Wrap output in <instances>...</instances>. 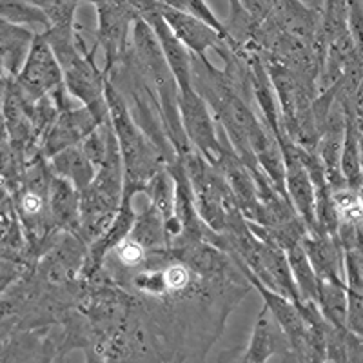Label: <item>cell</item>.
Instances as JSON below:
<instances>
[{
  "label": "cell",
  "mask_w": 363,
  "mask_h": 363,
  "mask_svg": "<svg viewBox=\"0 0 363 363\" xmlns=\"http://www.w3.org/2000/svg\"><path fill=\"white\" fill-rule=\"evenodd\" d=\"M106 100L109 108V120L118 140L122 164H124V196L135 199L138 193H144L155 174L165 169L167 162L157 145L135 124L124 99L109 80L106 87Z\"/></svg>",
  "instance_id": "cell-1"
},
{
  "label": "cell",
  "mask_w": 363,
  "mask_h": 363,
  "mask_svg": "<svg viewBox=\"0 0 363 363\" xmlns=\"http://www.w3.org/2000/svg\"><path fill=\"white\" fill-rule=\"evenodd\" d=\"M194 191V202L200 220L211 231L240 235L247 229V220L236 202L231 187L216 165L193 149L182 158Z\"/></svg>",
  "instance_id": "cell-2"
},
{
  "label": "cell",
  "mask_w": 363,
  "mask_h": 363,
  "mask_svg": "<svg viewBox=\"0 0 363 363\" xmlns=\"http://www.w3.org/2000/svg\"><path fill=\"white\" fill-rule=\"evenodd\" d=\"M51 178L53 171L50 169V162L38 155L26 165L21 187L11 194L13 209L35 262L48 251L58 233L50 215Z\"/></svg>",
  "instance_id": "cell-3"
},
{
  "label": "cell",
  "mask_w": 363,
  "mask_h": 363,
  "mask_svg": "<svg viewBox=\"0 0 363 363\" xmlns=\"http://www.w3.org/2000/svg\"><path fill=\"white\" fill-rule=\"evenodd\" d=\"M124 199V164L113 133L108 157L87 189L80 193V225L77 236L89 247L115 220Z\"/></svg>",
  "instance_id": "cell-4"
},
{
  "label": "cell",
  "mask_w": 363,
  "mask_h": 363,
  "mask_svg": "<svg viewBox=\"0 0 363 363\" xmlns=\"http://www.w3.org/2000/svg\"><path fill=\"white\" fill-rule=\"evenodd\" d=\"M95 8V44L104 50V73L109 74L128 51L133 24L140 11L136 0H100Z\"/></svg>",
  "instance_id": "cell-5"
},
{
  "label": "cell",
  "mask_w": 363,
  "mask_h": 363,
  "mask_svg": "<svg viewBox=\"0 0 363 363\" xmlns=\"http://www.w3.org/2000/svg\"><path fill=\"white\" fill-rule=\"evenodd\" d=\"M87 245L73 233H57L48 251L33 265V274L40 284L69 285L80 280Z\"/></svg>",
  "instance_id": "cell-6"
},
{
  "label": "cell",
  "mask_w": 363,
  "mask_h": 363,
  "mask_svg": "<svg viewBox=\"0 0 363 363\" xmlns=\"http://www.w3.org/2000/svg\"><path fill=\"white\" fill-rule=\"evenodd\" d=\"M13 82L17 84L26 99L33 102L51 95L64 84L62 67L42 33L35 35L24 64Z\"/></svg>",
  "instance_id": "cell-7"
},
{
  "label": "cell",
  "mask_w": 363,
  "mask_h": 363,
  "mask_svg": "<svg viewBox=\"0 0 363 363\" xmlns=\"http://www.w3.org/2000/svg\"><path fill=\"white\" fill-rule=\"evenodd\" d=\"M99 45L93 44L91 50L80 55L73 64L64 67V86L71 99L89 108L100 120L109 118L108 100H106V87H108V74L99 69L95 60Z\"/></svg>",
  "instance_id": "cell-8"
},
{
  "label": "cell",
  "mask_w": 363,
  "mask_h": 363,
  "mask_svg": "<svg viewBox=\"0 0 363 363\" xmlns=\"http://www.w3.org/2000/svg\"><path fill=\"white\" fill-rule=\"evenodd\" d=\"M178 108L182 128L189 144L215 165L222 153V142L215 129V118L207 102L194 91L193 86H187L180 87Z\"/></svg>",
  "instance_id": "cell-9"
},
{
  "label": "cell",
  "mask_w": 363,
  "mask_h": 363,
  "mask_svg": "<svg viewBox=\"0 0 363 363\" xmlns=\"http://www.w3.org/2000/svg\"><path fill=\"white\" fill-rule=\"evenodd\" d=\"M277 140L281 149V158H284V178H285V193L293 202L294 209L303 220L309 231L316 229V213H314V184L311 180V174L307 171L303 158H301L300 145L294 144L289 136L284 131H278Z\"/></svg>",
  "instance_id": "cell-10"
},
{
  "label": "cell",
  "mask_w": 363,
  "mask_h": 363,
  "mask_svg": "<svg viewBox=\"0 0 363 363\" xmlns=\"http://www.w3.org/2000/svg\"><path fill=\"white\" fill-rule=\"evenodd\" d=\"M106 120H100L89 108L77 104L73 108L66 109L58 115L53 128L48 131L42 142V157L50 160L57 153L67 147L80 145L91 133L95 131Z\"/></svg>",
  "instance_id": "cell-11"
},
{
  "label": "cell",
  "mask_w": 363,
  "mask_h": 363,
  "mask_svg": "<svg viewBox=\"0 0 363 363\" xmlns=\"http://www.w3.org/2000/svg\"><path fill=\"white\" fill-rule=\"evenodd\" d=\"M155 8L160 13L162 18L167 22L178 40L186 45L187 50L199 58H207V51L215 50L216 45L223 40L222 35L215 28H211L199 17H194L184 9L171 8V6L160 4L155 0Z\"/></svg>",
  "instance_id": "cell-12"
},
{
  "label": "cell",
  "mask_w": 363,
  "mask_h": 363,
  "mask_svg": "<svg viewBox=\"0 0 363 363\" xmlns=\"http://www.w3.org/2000/svg\"><path fill=\"white\" fill-rule=\"evenodd\" d=\"M57 362V338L51 327L18 330L0 343V363H53Z\"/></svg>",
  "instance_id": "cell-13"
},
{
  "label": "cell",
  "mask_w": 363,
  "mask_h": 363,
  "mask_svg": "<svg viewBox=\"0 0 363 363\" xmlns=\"http://www.w3.org/2000/svg\"><path fill=\"white\" fill-rule=\"evenodd\" d=\"M318 281L345 280L343 278V247L338 236L307 231L300 240Z\"/></svg>",
  "instance_id": "cell-14"
},
{
  "label": "cell",
  "mask_w": 363,
  "mask_h": 363,
  "mask_svg": "<svg viewBox=\"0 0 363 363\" xmlns=\"http://www.w3.org/2000/svg\"><path fill=\"white\" fill-rule=\"evenodd\" d=\"M291 352V347L274 318L267 311V307H262L256 318L255 327H252L251 340L247 345L242 349V356L252 363H269L272 356H285Z\"/></svg>",
  "instance_id": "cell-15"
},
{
  "label": "cell",
  "mask_w": 363,
  "mask_h": 363,
  "mask_svg": "<svg viewBox=\"0 0 363 363\" xmlns=\"http://www.w3.org/2000/svg\"><path fill=\"white\" fill-rule=\"evenodd\" d=\"M50 215L58 233L77 235L80 225V193L57 174L51 178Z\"/></svg>",
  "instance_id": "cell-16"
},
{
  "label": "cell",
  "mask_w": 363,
  "mask_h": 363,
  "mask_svg": "<svg viewBox=\"0 0 363 363\" xmlns=\"http://www.w3.org/2000/svg\"><path fill=\"white\" fill-rule=\"evenodd\" d=\"M35 35L29 28L0 18V62L9 79H15L21 71Z\"/></svg>",
  "instance_id": "cell-17"
},
{
  "label": "cell",
  "mask_w": 363,
  "mask_h": 363,
  "mask_svg": "<svg viewBox=\"0 0 363 363\" xmlns=\"http://www.w3.org/2000/svg\"><path fill=\"white\" fill-rule=\"evenodd\" d=\"M48 162H50V169L53 171V174L69 182L79 193L89 187L96 174L95 165L91 164L80 145L64 149Z\"/></svg>",
  "instance_id": "cell-18"
},
{
  "label": "cell",
  "mask_w": 363,
  "mask_h": 363,
  "mask_svg": "<svg viewBox=\"0 0 363 363\" xmlns=\"http://www.w3.org/2000/svg\"><path fill=\"white\" fill-rule=\"evenodd\" d=\"M129 238L135 240L136 244L147 251H160V249L167 247L169 240H167L165 222L160 211L147 203L140 213H136Z\"/></svg>",
  "instance_id": "cell-19"
},
{
  "label": "cell",
  "mask_w": 363,
  "mask_h": 363,
  "mask_svg": "<svg viewBox=\"0 0 363 363\" xmlns=\"http://www.w3.org/2000/svg\"><path fill=\"white\" fill-rule=\"evenodd\" d=\"M345 115V135H343L342 158H340V169L345 184L351 189L358 191L363 184L362 158H359V138L356 131L354 115L352 111L343 113Z\"/></svg>",
  "instance_id": "cell-20"
},
{
  "label": "cell",
  "mask_w": 363,
  "mask_h": 363,
  "mask_svg": "<svg viewBox=\"0 0 363 363\" xmlns=\"http://www.w3.org/2000/svg\"><path fill=\"white\" fill-rule=\"evenodd\" d=\"M318 307L323 318L336 329H345L347 284L345 280L318 281Z\"/></svg>",
  "instance_id": "cell-21"
},
{
  "label": "cell",
  "mask_w": 363,
  "mask_h": 363,
  "mask_svg": "<svg viewBox=\"0 0 363 363\" xmlns=\"http://www.w3.org/2000/svg\"><path fill=\"white\" fill-rule=\"evenodd\" d=\"M285 252H287V260H289L300 300L318 303V278L301 244L291 245L289 249H285Z\"/></svg>",
  "instance_id": "cell-22"
},
{
  "label": "cell",
  "mask_w": 363,
  "mask_h": 363,
  "mask_svg": "<svg viewBox=\"0 0 363 363\" xmlns=\"http://www.w3.org/2000/svg\"><path fill=\"white\" fill-rule=\"evenodd\" d=\"M144 194L149 199V203L160 211L164 222H171L174 216V180L167 169H162L155 174L153 180L149 182L144 189Z\"/></svg>",
  "instance_id": "cell-23"
},
{
  "label": "cell",
  "mask_w": 363,
  "mask_h": 363,
  "mask_svg": "<svg viewBox=\"0 0 363 363\" xmlns=\"http://www.w3.org/2000/svg\"><path fill=\"white\" fill-rule=\"evenodd\" d=\"M28 2L44 11L50 21V28H74L77 26L74 15L79 6L84 2L96 4L100 0H28Z\"/></svg>",
  "instance_id": "cell-24"
},
{
  "label": "cell",
  "mask_w": 363,
  "mask_h": 363,
  "mask_svg": "<svg viewBox=\"0 0 363 363\" xmlns=\"http://www.w3.org/2000/svg\"><path fill=\"white\" fill-rule=\"evenodd\" d=\"M24 169L26 165L22 164L18 155L15 153V149L9 144L8 135H6L4 129V133L0 135V178L4 180V184L11 191V194L21 187Z\"/></svg>",
  "instance_id": "cell-25"
},
{
  "label": "cell",
  "mask_w": 363,
  "mask_h": 363,
  "mask_svg": "<svg viewBox=\"0 0 363 363\" xmlns=\"http://www.w3.org/2000/svg\"><path fill=\"white\" fill-rule=\"evenodd\" d=\"M345 329L358 338H363V293L347 287V320Z\"/></svg>",
  "instance_id": "cell-26"
},
{
  "label": "cell",
  "mask_w": 363,
  "mask_h": 363,
  "mask_svg": "<svg viewBox=\"0 0 363 363\" xmlns=\"http://www.w3.org/2000/svg\"><path fill=\"white\" fill-rule=\"evenodd\" d=\"M186 11L199 17L200 21H203L206 24H209L211 28H215L223 38H225V29H223V22L218 21L215 13L211 11L209 4L206 0H186Z\"/></svg>",
  "instance_id": "cell-27"
},
{
  "label": "cell",
  "mask_w": 363,
  "mask_h": 363,
  "mask_svg": "<svg viewBox=\"0 0 363 363\" xmlns=\"http://www.w3.org/2000/svg\"><path fill=\"white\" fill-rule=\"evenodd\" d=\"M242 6L247 9V13L256 22H265L277 9L278 0H240Z\"/></svg>",
  "instance_id": "cell-28"
},
{
  "label": "cell",
  "mask_w": 363,
  "mask_h": 363,
  "mask_svg": "<svg viewBox=\"0 0 363 363\" xmlns=\"http://www.w3.org/2000/svg\"><path fill=\"white\" fill-rule=\"evenodd\" d=\"M352 115H354L356 131H358L359 142H363V80L359 87L356 89L354 104H352Z\"/></svg>",
  "instance_id": "cell-29"
},
{
  "label": "cell",
  "mask_w": 363,
  "mask_h": 363,
  "mask_svg": "<svg viewBox=\"0 0 363 363\" xmlns=\"http://www.w3.org/2000/svg\"><path fill=\"white\" fill-rule=\"evenodd\" d=\"M160 4L165 6H171V8H177V9H184L186 11V0H157Z\"/></svg>",
  "instance_id": "cell-30"
},
{
  "label": "cell",
  "mask_w": 363,
  "mask_h": 363,
  "mask_svg": "<svg viewBox=\"0 0 363 363\" xmlns=\"http://www.w3.org/2000/svg\"><path fill=\"white\" fill-rule=\"evenodd\" d=\"M280 363H300V362H298L296 356H294L293 352H289V354L281 356V362Z\"/></svg>",
  "instance_id": "cell-31"
},
{
  "label": "cell",
  "mask_w": 363,
  "mask_h": 363,
  "mask_svg": "<svg viewBox=\"0 0 363 363\" xmlns=\"http://www.w3.org/2000/svg\"><path fill=\"white\" fill-rule=\"evenodd\" d=\"M356 193H358V200H359V203H362V207H363V184L359 186V189L356 191Z\"/></svg>",
  "instance_id": "cell-32"
},
{
  "label": "cell",
  "mask_w": 363,
  "mask_h": 363,
  "mask_svg": "<svg viewBox=\"0 0 363 363\" xmlns=\"http://www.w3.org/2000/svg\"><path fill=\"white\" fill-rule=\"evenodd\" d=\"M60 363H69V362H67V359H64V362H60Z\"/></svg>",
  "instance_id": "cell-33"
}]
</instances>
